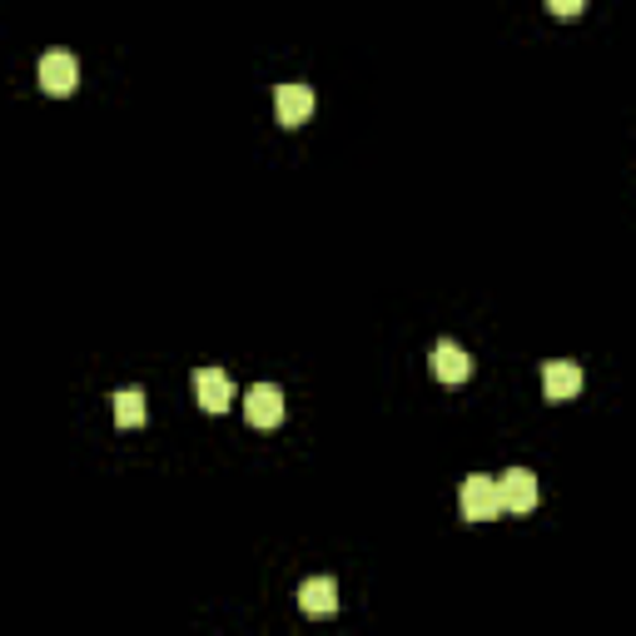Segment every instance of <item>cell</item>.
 I'll return each mask as SVG.
<instances>
[{
    "instance_id": "5",
    "label": "cell",
    "mask_w": 636,
    "mask_h": 636,
    "mask_svg": "<svg viewBox=\"0 0 636 636\" xmlns=\"http://www.w3.org/2000/svg\"><path fill=\"white\" fill-rule=\"evenodd\" d=\"M274 115H279L284 130H299L303 119L313 115V90L303 80H289V85L274 90Z\"/></svg>"
},
{
    "instance_id": "9",
    "label": "cell",
    "mask_w": 636,
    "mask_h": 636,
    "mask_svg": "<svg viewBox=\"0 0 636 636\" xmlns=\"http://www.w3.org/2000/svg\"><path fill=\"white\" fill-rule=\"evenodd\" d=\"M299 606H303L309 616H334V606H338L334 577H309V582L299 587Z\"/></svg>"
},
{
    "instance_id": "10",
    "label": "cell",
    "mask_w": 636,
    "mask_h": 636,
    "mask_svg": "<svg viewBox=\"0 0 636 636\" xmlns=\"http://www.w3.org/2000/svg\"><path fill=\"white\" fill-rule=\"evenodd\" d=\"M115 423H119V428H140V423H144V393L140 389H119L115 393Z\"/></svg>"
},
{
    "instance_id": "3",
    "label": "cell",
    "mask_w": 636,
    "mask_h": 636,
    "mask_svg": "<svg viewBox=\"0 0 636 636\" xmlns=\"http://www.w3.org/2000/svg\"><path fill=\"white\" fill-rule=\"evenodd\" d=\"M244 418H248V428H279L284 423V393L274 389V383H254V389L244 393Z\"/></svg>"
},
{
    "instance_id": "2",
    "label": "cell",
    "mask_w": 636,
    "mask_h": 636,
    "mask_svg": "<svg viewBox=\"0 0 636 636\" xmlns=\"http://www.w3.org/2000/svg\"><path fill=\"white\" fill-rule=\"evenodd\" d=\"M35 80H41L45 95H70L80 85V60L70 50H45L41 66H35Z\"/></svg>"
},
{
    "instance_id": "4",
    "label": "cell",
    "mask_w": 636,
    "mask_h": 636,
    "mask_svg": "<svg viewBox=\"0 0 636 636\" xmlns=\"http://www.w3.org/2000/svg\"><path fill=\"white\" fill-rule=\"evenodd\" d=\"M497 493H502V512L528 518L532 507H537V477H532L528 467H512V473L497 477Z\"/></svg>"
},
{
    "instance_id": "1",
    "label": "cell",
    "mask_w": 636,
    "mask_h": 636,
    "mask_svg": "<svg viewBox=\"0 0 636 636\" xmlns=\"http://www.w3.org/2000/svg\"><path fill=\"white\" fill-rule=\"evenodd\" d=\"M458 502H463V518H467V522H493L497 512H502V493H497V477L473 473V477L463 483V493H458Z\"/></svg>"
},
{
    "instance_id": "7",
    "label": "cell",
    "mask_w": 636,
    "mask_h": 636,
    "mask_svg": "<svg viewBox=\"0 0 636 636\" xmlns=\"http://www.w3.org/2000/svg\"><path fill=\"white\" fill-rule=\"evenodd\" d=\"M189 389H195V398H199V408H205V413H224L229 398H234V389H229L224 368H195Z\"/></svg>"
},
{
    "instance_id": "11",
    "label": "cell",
    "mask_w": 636,
    "mask_h": 636,
    "mask_svg": "<svg viewBox=\"0 0 636 636\" xmlns=\"http://www.w3.org/2000/svg\"><path fill=\"white\" fill-rule=\"evenodd\" d=\"M582 5H587V0H547V11L562 15V21H567V15H582Z\"/></svg>"
},
{
    "instance_id": "8",
    "label": "cell",
    "mask_w": 636,
    "mask_h": 636,
    "mask_svg": "<svg viewBox=\"0 0 636 636\" xmlns=\"http://www.w3.org/2000/svg\"><path fill=\"white\" fill-rule=\"evenodd\" d=\"M428 368H432V378H438V383H467V378H473V358H467L458 344H448V338H442V344H432Z\"/></svg>"
},
{
    "instance_id": "6",
    "label": "cell",
    "mask_w": 636,
    "mask_h": 636,
    "mask_svg": "<svg viewBox=\"0 0 636 636\" xmlns=\"http://www.w3.org/2000/svg\"><path fill=\"white\" fill-rule=\"evenodd\" d=\"M542 393H547V403H571L582 393V368L567 363V358L542 363Z\"/></svg>"
}]
</instances>
